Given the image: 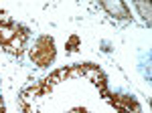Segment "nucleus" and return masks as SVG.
Returning a JSON list of instances; mask_svg holds the SVG:
<instances>
[{
  "mask_svg": "<svg viewBox=\"0 0 152 113\" xmlns=\"http://www.w3.org/2000/svg\"><path fill=\"white\" fill-rule=\"evenodd\" d=\"M57 49H55V41L49 34H41L35 41V45L31 49V61L37 67H47L55 61Z\"/></svg>",
  "mask_w": 152,
  "mask_h": 113,
  "instance_id": "nucleus-2",
  "label": "nucleus"
},
{
  "mask_svg": "<svg viewBox=\"0 0 152 113\" xmlns=\"http://www.w3.org/2000/svg\"><path fill=\"white\" fill-rule=\"evenodd\" d=\"M31 38L28 28L14 20H0V49L10 55H23Z\"/></svg>",
  "mask_w": 152,
  "mask_h": 113,
  "instance_id": "nucleus-1",
  "label": "nucleus"
},
{
  "mask_svg": "<svg viewBox=\"0 0 152 113\" xmlns=\"http://www.w3.org/2000/svg\"><path fill=\"white\" fill-rule=\"evenodd\" d=\"M105 10H110L116 18H132L128 12V4H124V2H114V4H107V2H104L102 4Z\"/></svg>",
  "mask_w": 152,
  "mask_h": 113,
  "instance_id": "nucleus-3",
  "label": "nucleus"
},
{
  "mask_svg": "<svg viewBox=\"0 0 152 113\" xmlns=\"http://www.w3.org/2000/svg\"><path fill=\"white\" fill-rule=\"evenodd\" d=\"M0 113H4V101H2V91H0Z\"/></svg>",
  "mask_w": 152,
  "mask_h": 113,
  "instance_id": "nucleus-4",
  "label": "nucleus"
}]
</instances>
